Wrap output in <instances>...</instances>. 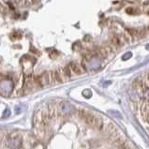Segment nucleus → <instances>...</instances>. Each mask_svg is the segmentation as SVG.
I'll return each mask as SVG.
<instances>
[{
    "label": "nucleus",
    "mask_w": 149,
    "mask_h": 149,
    "mask_svg": "<svg viewBox=\"0 0 149 149\" xmlns=\"http://www.w3.org/2000/svg\"><path fill=\"white\" fill-rule=\"evenodd\" d=\"M79 116L87 125H89L90 127H97V129H100V130L102 127V125H103L102 119L100 116H96V114L86 112V111H84V110H80Z\"/></svg>",
    "instance_id": "obj_1"
},
{
    "label": "nucleus",
    "mask_w": 149,
    "mask_h": 149,
    "mask_svg": "<svg viewBox=\"0 0 149 149\" xmlns=\"http://www.w3.org/2000/svg\"><path fill=\"white\" fill-rule=\"evenodd\" d=\"M82 66L84 70H88V71L97 70L101 66V58L97 56V55H92L90 57H86L84 58V60H83Z\"/></svg>",
    "instance_id": "obj_2"
},
{
    "label": "nucleus",
    "mask_w": 149,
    "mask_h": 149,
    "mask_svg": "<svg viewBox=\"0 0 149 149\" xmlns=\"http://www.w3.org/2000/svg\"><path fill=\"white\" fill-rule=\"evenodd\" d=\"M14 89V84L10 79H3L0 81V94L4 97H8Z\"/></svg>",
    "instance_id": "obj_3"
},
{
    "label": "nucleus",
    "mask_w": 149,
    "mask_h": 149,
    "mask_svg": "<svg viewBox=\"0 0 149 149\" xmlns=\"http://www.w3.org/2000/svg\"><path fill=\"white\" fill-rule=\"evenodd\" d=\"M35 82L37 84H39L40 86H46L49 84H54V75L53 72L46 71L43 72L42 74L35 78Z\"/></svg>",
    "instance_id": "obj_4"
},
{
    "label": "nucleus",
    "mask_w": 149,
    "mask_h": 149,
    "mask_svg": "<svg viewBox=\"0 0 149 149\" xmlns=\"http://www.w3.org/2000/svg\"><path fill=\"white\" fill-rule=\"evenodd\" d=\"M59 111L63 116H70V114L73 113L74 108L70 103L67 101H63L59 104Z\"/></svg>",
    "instance_id": "obj_5"
},
{
    "label": "nucleus",
    "mask_w": 149,
    "mask_h": 149,
    "mask_svg": "<svg viewBox=\"0 0 149 149\" xmlns=\"http://www.w3.org/2000/svg\"><path fill=\"white\" fill-rule=\"evenodd\" d=\"M8 146L11 149H19L22 146V138L20 136H11L8 140Z\"/></svg>",
    "instance_id": "obj_6"
},
{
    "label": "nucleus",
    "mask_w": 149,
    "mask_h": 149,
    "mask_svg": "<svg viewBox=\"0 0 149 149\" xmlns=\"http://www.w3.org/2000/svg\"><path fill=\"white\" fill-rule=\"evenodd\" d=\"M69 67L70 68L72 73L76 74V75H81V74H83L84 71H86V70H84L83 66H80L79 64H77L76 62H71V63H70Z\"/></svg>",
    "instance_id": "obj_7"
},
{
    "label": "nucleus",
    "mask_w": 149,
    "mask_h": 149,
    "mask_svg": "<svg viewBox=\"0 0 149 149\" xmlns=\"http://www.w3.org/2000/svg\"><path fill=\"white\" fill-rule=\"evenodd\" d=\"M142 116L146 122H149V100H146L142 106Z\"/></svg>",
    "instance_id": "obj_8"
},
{
    "label": "nucleus",
    "mask_w": 149,
    "mask_h": 149,
    "mask_svg": "<svg viewBox=\"0 0 149 149\" xmlns=\"http://www.w3.org/2000/svg\"><path fill=\"white\" fill-rule=\"evenodd\" d=\"M123 45V41L122 39L120 37H113L112 40H111V46L113 48H119V47H122Z\"/></svg>",
    "instance_id": "obj_9"
},
{
    "label": "nucleus",
    "mask_w": 149,
    "mask_h": 149,
    "mask_svg": "<svg viewBox=\"0 0 149 149\" xmlns=\"http://www.w3.org/2000/svg\"><path fill=\"white\" fill-rule=\"evenodd\" d=\"M83 96L86 97V99H89V97H91V96H92L91 90H89V89H86V90H84L83 91Z\"/></svg>",
    "instance_id": "obj_10"
},
{
    "label": "nucleus",
    "mask_w": 149,
    "mask_h": 149,
    "mask_svg": "<svg viewBox=\"0 0 149 149\" xmlns=\"http://www.w3.org/2000/svg\"><path fill=\"white\" fill-rule=\"evenodd\" d=\"M131 56H132V53H131V52H127V53H126L124 55H123L122 59L125 61V60H127V59H130Z\"/></svg>",
    "instance_id": "obj_11"
},
{
    "label": "nucleus",
    "mask_w": 149,
    "mask_h": 149,
    "mask_svg": "<svg viewBox=\"0 0 149 149\" xmlns=\"http://www.w3.org/2000/svg\"><path fill=\"white\" fill-rule=\"evenodd\" d=\"M10 110L8 108V109H6V110H5V112H4V114H3V118L8 117V116H10Z\"/></svg>",
    "instance_id": "obj_12"
},
{
    "label": "nucleus",
    "mask_w": 149,
    "mask_h": 149,
    "mask_svg": "<svg viewBox=\"0 0 149 149\" xmlns=\"http://www.w3.org/2000/svg\"><path fill=\"white\" fill-rule=\"evenodd\" d=\"M146 50H148V51H149V44H147V45L146 46Z\"/></svg>",
    "instance_id": "obj_13"
},
{
    "label": "nucleus",
    "mask_w": 149,
    "mask_h": 149,
    "mask_svg": "<svg viewBox=\"0 0 149 149\" xmlns=\"http://www.w3.org/2000/svg\"><path fill=\"white\" fill-rule=\"evenodd\" d=\"M34 3H37V2H39V0H33Z\"/></svg>",
    "instance_id": "obj_14"
}]
</instances>
